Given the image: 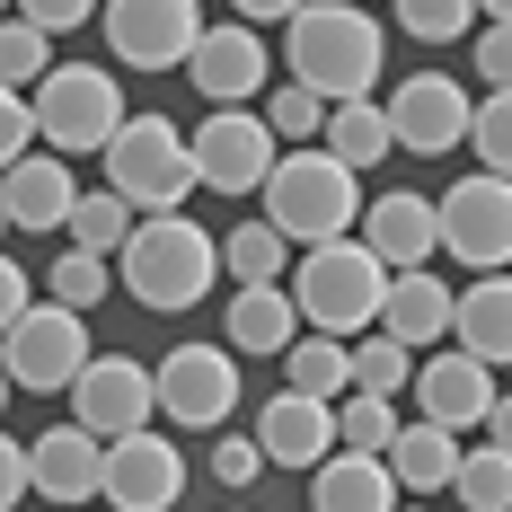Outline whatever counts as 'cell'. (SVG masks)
Listing matches in <instances>:
<instances>
[{
    "label": "cell",
    "instance_id": "6da1fadb",
    "mask_svg": "<svg viewBox=\"0 0 512 512\" xmlns=\"http://www.w3.org/2000/svg\"><path fill=\"white\" fill-rule=\"evenodd\" d=\"M283 62H292V80L318 89L327 106L371 98V80H380V62H389V27L371 18V0H309L301 18L283 27Z\"/></svg>",
    "mask_w": 512,
    "mask_h": 512
},
{
    "label": "cell",
    "instance_id": "7a4b0ae2",
    "mask_svg": "<svg viewBox=\"0 0 512 512\" xmlns=\"http://www.w3.org/2000/svg\"><path fill=\"white\" fill-rule=\"evenodd\" d=\"M362 168L309 142V151H283V168L265 177V221L292 239V248H336L345 230H362Z\"/></svg>",
    "mask_w": 512,
    "mask_h": 512
},
{
    "label": "cell",
    "instance_id": "3957f363",
    "mask_svg": "<svg viewBox=\"0 0 512 512\" xmlns=\"http://www.w3.org/2000/svg\"><path fill=\"white\" fill-rule=\"evenodd\" d=\"M212 274H221V239L186 212H151L133 230V248L115 256V283L142 309H195L212 292Z\"/></svg>",
    "mask_w": 512,
    "mask_h": 512
},
{
    "label": "cell",
    "instance_id": "277c9868",
    "mask_svg": "<svg viewBox=\"0 0 512 512\" xmlns=\"http://www.w3.org/2000/svg\"><path fill=\"white\" fill-rule=\"evenodd\" d=\"M389 265L362 248V239H336V248H301V265H292V301H301V318L318 327V336H371L380 318H389Z\"/></svg>",
    "mask_w": 512,
    "mask_h": 512
},
{
    "label": "cell",
    "instance_id": "5b68a950",
    "mask_svg": "<svg viewBox=\"0 0 512 512\" xmlns=\"http://www.w3.org/2000/svg\"><path fill=\"white\" fill-rule=\"evenodd\" d=\"M106 186L142 212V221H151V212H186V195L204 186L195 133H177L168 115H133V124L115 133V151H106Z\"/></svg>",
    "mask_w": 512,
    "mask_h": 512
},
{
    "label": "cell",
    "instance_id": "8992f818",
    "mask_svg": "<svg viewBox=\"0 0 512 512\" xmlns=\"http://www.w3.org/2000/svg\"><path fill=\"white\" fill-rule=\"evenodd\" d=\"M89 362H98L89 309L45 301V309H27L18 327H0V371H9V389H27V398H71Z\"/></svg>",
    "mask_w": 512,
    "mask_h": 512
},
{
    "label": "cell",
    "instance_id": "52a82bcc",
    "mask_svg": "<svg viewBox=\"0 0 512 512\" xmlns=\"http://www.w3.org/2000/svg\"><path fill=\"white\" fill-rule=\"evenodd\" d=\"M36 115H45V151L62 159H89V151H115V133L133 124V106L115 89V71L106 62H62L45 89H36Z\"/></svg>",
    "mask_w": 512,
    "mask_h": 512
},
{
    "label": "cell",
    "instance_id": "ba28073f",
    "mask_svg": "<svg viewBox=\"0 0 512 512\" xmlns=\"http://www.w3.org/2000/svg\"><path fill=\"white\" fill-rule=\"evenodd\" d=\"M195 168H204V195H265V177L283 168L274 115H256V106H212L204 124H195Z\"/></svg>",
    "mask_w": 512,
    "mask_h": 512
},
{
    "label": "cell",
    "instance_id": "9c48e42d",
    "mask_svg": "<svg viewBox=\"0 0 512 512\" xmlns=\"http://www.w3.org/2000/svg\"><path fill=\"white\" fill-rule=\"evenodd\" d=\"M442 256L468 274H512V177H460L442 186Z\"/></svg>",
    "mask_w": 512,
    "mask_h": 512
},
{
    "label": "cell",
    "instance_id": "30bf717a",
    "mask_svg": "<svg viewBox=\"0 0 512 512\" xmlns=\"http://www.w3.org/2000/svg\"><path fill=\"white\" fill-rule=\"evenodd\" d=\"M159 415L177 433H221L239 415V354L230 345H177V354H159Z\"/></svg>",
    "mask_w": 512,
    "mask_h": 512
},
{
    "label": "cell",
    "instance_id": "8fae6325",
    "mask_svg": "<svg viewBox=\"0 0 512 512\" xmlns=\"http://www.w3.org/2000/svg\"><path fill=\"white\" fill-rule=\"evenodd\" d=\"M106 53L133 71H186L204 45V9L195 0H106Z\"/></svg>",
    "mask_w": 512,
    "mask_h": 512
},
{
    "label": "cell",
    "instance_id": "7c38bea8",
    "mask_svg": "<svg viewBox=\"0 0 512 512\" xmlns=\"http://www.w3.org/2000/svg\"><path fill=\"white\" fill-rule=\"evenodd\" d=\"M159 415V362H133V354H98L80 371V389H71V424H89L98 442H133V433H151Z\"/></svg>",
    "mask_w": 512,
    "mask_h": 512
},
{
    "label": "cell",
    "instance_id": "4fadbf2b",
    "mask_svg": "<svg viewBox=\"0 0 512 512\" xmlns=\"http://www.w3.org/2000/svg\"><path fill=\"white\" fill-rule=\"evenodd\" d=\"M389 124H398V151L442 159V151H460L468 133H477V98H468L451 71H415V80L389 89Z\"/></svg>",
    "mask_w": 512,
    "mask_h": 512
},
{
    "label": "cell",
    "instance_id": "5bb4252c",
    "mask_svg": "<svg viewBox=\"0 0 512 512\" xmlns=\"http://www.w3.org/2000/svg\"><path fill=\"white\" fill-rule=\"evenodd\" d=\"M495 362H477L468 345L451 354H424L415 371V415H433V424H451V433H486V415H495Z\"/></svg>",
    "mask_w": 512,
    "mask_h": 512
},
{
    "label": "cell",
    "instance_id": "9a60e30c",
    "mask_svg": "<svg viewBox=\"0 0 512 512\" xmlns=\"http://www.w3.org/2000/svg\"><path fill=\"white\" fill-rule=\"evenodd\" d=\"M354 239L380 256L389 274H424V265L442 256V195H407V186H398V195H371Z\"/></svg>",
    "mask_w": 512,
    "mask_h": 512
},
{
    "label": "cell",
    "instance_id": "2e32d148",
    "mask_svg": "<svg viewBox=\"0 0 512 512\" xmlns=\"http://www.w3.org/2000/svg\"><path fill=\"white\" fill-rule=\"evenodd\" d=\"M71 212H80V177H71V159H62V151L9 159V177H0V221H9V230L62 239V230H71Z\"/></svg>",
    "mask_w": 512,
    "mask_h": 512
},
{
    "label": "cell",
    "instance_id": "e0dca14e",
    "mask_svg": "<svg viewBox=\"0 0 512 512\" xmlns=\"http://www.w3.org/2000/svg\"><path fill=\"white\" fill-rule=\"evenodd\" d=\"M186 495V451L133 433V442H106V512H168Z\"/></svg>",
    "mask_w": 512,
    "mask_h": 512
},
{
    "label": "cell",
    "instance_id": "ac0fdd59",
    "mask_svg": "<svg viewBox=\"0 0 512 512\" xmlns=\"http://www.w3.org/2000/svg\"><path fill=\"white\" fill-rule=\"evenodd\" d=\"M36 495H45L53 512L106 504V442L89 433V424H53V433H36Z\"/></svg>",
    "mask_w": 512,
    "mask_h": 512
},
{
    "label": "cell",
    "instance_id": "d6986e66",
    "mask_svg": "<svg viewBox=\"0 0 512 512\" xmlns=\"http://www.w3.org/2000/svg\"><path fill=\"white\" fill-rule=\"evenodd\" d=\"M186 89L212 98V106H248L256 89H265V36H256L248 18L204 27V45H195V62H186Z\"/></svg>",
    "mask_w": 512,
    "mask_h": 512
},
{
    "label": "cell",
    "instance_id": "ffe728a7",
    "mask_svg": "<svg viewBox=\"0 0 512 512\" xmlns=\"http://www.w3.org/2000/svg\"><path fill=\"white\" fill-rule=\"evenodd\" d=\"M256 442L274 468H327L345 442H336V407L327 398H301V389H274L256 407Z\"/></svg>",
    "mask_w": 512,
    "mask_h": 512
},
{
    "label": "cell",
    "instance_id": "44dd1931",
    "mask_svg": "<svg viewBox=\"0 0 512 512\" xmlns=\"http://www.w3.org/2000/svg\"><path fill=\"white\" fill-rule=\"evenodd\" d=\"M398 504H407V486L380 451H336L327 468H309V512H398Z\"/></svg>",
    "mask_w": 512,
    "mask_h": 512
},
{
    "label": "cell",
    "instance_id": "7402d4cb",
    "mask_svg": "<svg viewBox=\"0 0 512 512\" xmlns=\"http://www.w3.org/2000/svg\"><path fill=\"white\" fill-rule=\"evenodd\" d=\"M301 301H292V283H248L239 301H230V354H265L283 362L292 345H301Z\"/></svg>",
    "mask_w": 512,
    "mask_h": 512
},
{
    "label": "cell",
    "instance_id": "603a6c76",
    "mask_svg": "<svg viewBox=\"0 0 512 512\" xmlns=\"http://www.w3.org/2000/svg\"><path fill=\"white\" fill-rule=\"evenodd\" d=\"M460 433H451V424H433V415H415L407 433H398V442H389V468H398V486H407L415 504H424V495H451V486H460Z\"/></svg>",
    "mask_w": 512,
    "mask_h": 512
},
{
    "label": "cell",
    "instance_id": "cb8c5ba5",
    "mask_svg": "<svg viewBox=\"0 0 512 512\" xmlns=\"http://www.w3.org/2000/svg\"><path fill=\"white\" fill-rule=\"evenodd\" d=\"M380 327H389L398 345H442V336L460 327V292H451L433 265H424V274H398V283H389V318H380Z\"/></svg>",
    "mask_w": 512,
    "mask_h": 512
},
{
    "label": "cell",
    "instance_id": "d4e9b609",
    "mask_svg": "<svg viewBox=\"0 0 512 512\" xmlns=\"http://www.w3.org/2000/svg\"><path fill=\"white\" fill-rule=\"evenodd\" d=\"M451 336H460L477 362H495V371H504V362H512V274H468L460 327H451Z\"/></svg>",
    "mask_w": 512,
    "mask_h": 512
},
{
    "label": "cell",
    "instance_id": "484cf974",
    "mask_svg": "<svg viewBox=\"0 0 512 512\" xmlns=\"http://www.w3.org/2000/svg\"><path fill=\"white\" fill-rule=\"evenodd\" d=\"M283 389H301V398H327V407H345V398H354V345H345V336H318V327H309L301 345L283 354Z\"/></svg>",
    "mask_w": 512,
    "mask_h": 512
},
{
    "label": "cell",
    "instance_id": "4316f807",
    "mask_svg": "<svg viewBox=\"0 0 512 512\" xmlns=\"http://www.w3.org/2000/svg\"><path fill=\"white\" fill-rule=\"evenodd\" d=\"M327 151L345 159V168H371V159L398 151V124H389V98H345L327 115Z\"/></svg>",
    "mask_w": 512,
    "mask_h": 512
},
{
    "label": "cell",
    "instance_id": "83f0119b",
    "mask_svg": "<svg viewBox=\"0 0 512 512\" xmlns=\"http://www.w3.org/2000/svg\"><path fill=\"white\" fill-rule=\"evenodd\" d=\"M283 265H292V239H283L265 212H256V221H239V230L221 239V274H230L239 292H248V283H283Z\"/></svg>",
    "mask_w": 512,
    "mask_h": 512
},
{
    "label": "cell",
    "instance_id": "f1b7e54d",
    "mask_svg": "<svg viewBox=\"0 0 512 512\" xmlns=\"http://www.w3.org/2000/svg\"><path fill=\"white\" fill-rule=\"evenodd\" d=\"M133 230H142V212L124 204L115 186L80 195V212H71V248H89V256H124V248H133Z\"/></svg>",
    "mask_w": 512,
    "mask_h": 512
},
{
    "label": "cell",
    "instance_id": "f546056e",
    "mask_svg": "<svg viewBox=\"0 0 512 512\" xmlns=\"http://www.w3.org/2000/svg\"><path fill=\"white\" fill-rule=\"evenodd\" d=\"M415 345H398L389 327H371V336H354V389H371V398H407L415 389Z\"/></svg>",
    "mask_w": 512,
    "mask_h": 512
},
{
    "label": "cell",
    "instance_id": "4dcf8cb0",
    "mask_svg": "<svg viewBox=\"0 0 512 512\" xmlns=\"http://www.w3.org/2000/svg\"><path fill=\"white\" fill-rule=\"evenodd\" d=\"M53 71H62V62H53V27L9 18V27H0V80H9V89H45Z\"/></svg>",
    "mask_w": 512,
    "mask_h": 512
},
{
    "label": "cell",
    "instance_id": "1f68e13d",
    "mask_svg": "<svg viewBox=\"0 0 512 512\" xmlns=\"http://www.w3.org/2000/svg\"><path fill=\"white\" fill-rule=\"evenodd\" d=\"M106 283H115V256H89V248H71V239H62V256L45 265V292L62 309H98Z\"/></svg>",
    "mask_w": 512,
    "mask_h": 512
},
{
    "label": "cell",
    "instance_id": "d6a6232c",
    "mask_svg": "<svg viewBox=\"0 0 512 512\" xmlns=\"http://www.w3.org/2000/svg\"><path fill=\"white\" fill-rule=\"evenodd\" d=\"M451 495H460V512H512V451L504 442H477L460 460V486Z\"/></svg>",
    "mask_w": 512,
    "mask_h": 512
},
{
    "label": "cell",
    "instance_id": "836d02e7",
    "mask_svg": "<svg viewBox=\"0 0 512 512\" xmlns=\"http://www.w3.org/2000/svg\"><path fill=\"white\" fill-rule=\"evenodd\" d=\"M407 424H398V398H371V389H354L345 407H336V442L345 451H380L389 460V442H398Z\"/></svg>",
    "mask_w": 512,
    "mask_h": 512
},
{
    "label": "cell",
    "instance_id": "e575fe53",
    "mask_svg": "<svg viewBox=\"0 0 512 512\" xmlns=\"http://www.w3.org/2000/svg\"><path fill=\"white\" fill-rule=\"evenodd\" d=\"M389 18L407 27L415 45H460V36H477V0H389Z\"/></svg>",
    "mask_w": 512,
    "mask_h": 512
},
{
    "label": "cell",
    "instance_id": "d590c367",
    "mask_svg": "<svg viewBox=\"0 0 512 512\" xmlns=\"http://www.w3.org/2000/svg\"><path fill=\"white\" fill-rule=\"evenodd\" d=\"M265 115H274L283 151H309V142H327V115H336V106L318 98V89H301V80H283V89L265 98Z\"/></svg>",
    "mask_w": 512,
    "mask_h": 512
},
{
    "label": "cell",
    "instance_id": "8d00e7d4",
    "mask_svg": "<svg viewBox=\"0 0 512 512\" xmlns=\"http://www.w3.org/2000/svg\"><path fill=\"white\" fill-rule=\"evenodd\" d=\"M204 468H212V486H221V495H248V486H256L274 460H265V442H256V433H212Z\"/></svg>",
    "mask_w": 512,
    "mask_h": 512
},
{
    "label": "cell",
    "instance_id": "74e56055",
    "mask_svg": "<svg viewBox=\"0 0 512 512\" xmlns=\"http://www.w3.org/2000/svg\"><path fill=\"white\" fill-rule=\"evenodd\" d=\"M468 151L486 159V177H512V89H486V106H477V133H468Z\"/></svg>",
    "mask_w": 512,
    "mask_h": 512
},
{
    "label": "cell",
    "instance_id": "f35d334b",
    "mask_svg": "<svg viewBox=\"0 0 512 512\" xmlns=\"http://www.w3.org/2000/svg\"><path fill=\"white\" fill-rule=\"evenodd\" d=\"M468 62H477V89H512V18H486L468 36Z\"/></svg>",
    "mask_w": 512,
    "mask_h": 512
},
{
    "label": "cell",
    "instance_id": "ab89813d",
    "mask_svg": "<svg viewBox=\"0 0 512 512\" xmlns=\"http://www.w3.org/2000/svg\"><path fill=\"white\" fill-rule=\"evenodd\" d=\"M27 495H36V433L0 442V504H27Z\"/></svg>",
    "mask_w": 512,
    "mask_h": 512
},
{
    "label": "cell",
    "instance_id": "60d3db41",
    "mask_svg": "<svg viewBox=\"0 0 512 512\" xmlns=\"http://www.w3.org/2000/svg\"><path fill=\"white\" fill-rule=\"evenodd\" d=\"M18 18H36V27H53V36H71V27L106 18V0H18Z\"/></svg>",
    "mask_w": 512,
    "mask_h": 512
},
{
    "label": "cell",
    "instance_id": "b9f144b4",
    "mask_svg": "<svg viewBox=\"0 0 512 512\" xmlns=\"http://www.w3.org/2000/svg\"><path fill=\"white\" fill-rule=\"evenodd\" d=\"M27 309H45L36 301V274H27V265H0V327H18Z\"/></svg>",
    "mask_w": 512,
    "mask_h": 512
},
{
    "label": "cell",
    "instance_id": "7bdbcfd3",
    "mask_svg": "<svg viewBox=\"0 0 512 512\" xmlns=\"http://www.w3.org/2000/svg\"><path fill=\"white\" fill-rule=\"evenodd\" d=\"M230 9H239L248 27H265V18H283V27H292V18H301L309 0H230Z\"/></svg>",
    "mask_w": 512,
    "mask_h": 512
},
{
    "label": "cell",
    "instance_id": "ee69618b",
    "mask_svg": "<svg viewBox=\"0 0 512 512\" xmlns=\"http://www.w3.org/2000/svg\"><path fill=\"white\" fill-rule=\"evenodd\" d=\"M486 442H504V451H512V398H495V415H486Z\"/></svg>",
    "mask_w": 512,
    "mask_h": 512
},
{
    "label": "cell",
    "instance_id": "f6af8a7d",
    "mask_svg": "<svg viewBox=\"0 0 512 512\" xmlns=\"http://www.w3.org/2000/svg\"><path fill=\"white\" fill-rule=\"evenodd\" d=\"M477 9H486V18H512V0H477Z\"/></svg>",
    "mask_w": 512,
    "mask_h": 512
},
{
    "label": "cell",
    "instance_id": "bcb514c9",
    "mask_svg": "<svg viewBox=\"0 0 512 512\" xmlns=\"http://www.w3.org/2000/svg\"><path fill=\"white\" fill-rule=\"evenodd\" d=\"M398 512H424V504H398Z\"/></svg>",
    "mask_w": 512,
    "mask_h": 512
}]
</instances>
